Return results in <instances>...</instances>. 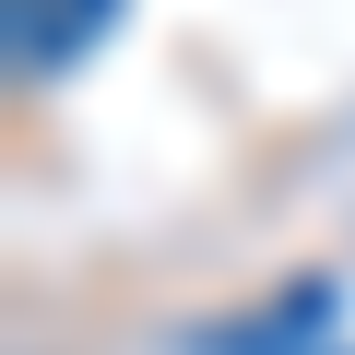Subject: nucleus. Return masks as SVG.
<instances>
[{
  "label": "nucleus",
  "instance_id": "f257e3e1",
  "mask_svg": "<svg viewBox=\"0 0 355 355\" xmlns=\"http://www.w3.org/2000/svg\"><path fill=\"white\" fill-rule=\"evenodd\" d=\"M130 12V0H0V36H12V71L24 83H60L83 71V48Z\"/></svg>",
  "mask_w": 355,
  "mask_h": 355
}]
</instances>
